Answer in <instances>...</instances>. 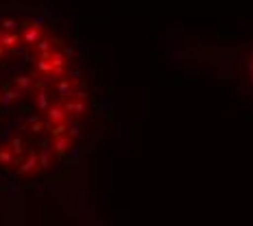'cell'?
Wrapping results in <instances>:
<instances>
[{
	"label": "cell",
	"mask_w": 253,
	"mask_h": 226,
	"mask_svg": "<svg viewBox=\"0 0 253 226\" xmlns=\"http://www.w3.org/2000/svg\"><path fill=\"white\" fill-rule=\"evenodd\" d=\"M87 111L85 74L59 29L31 15L0 18V172L20 181L55 172Z\"/></svg>",
	"instance_id": "1"
},
{
	"label": "cell",
	"mask_w": 253,
	"mask_h": 226,
	"mask_svg": "<svg viewBox=\"0 0 253 226\" xmlns=\"http://www.w3.org/2000/svg\"><path fill=\"white\" fill-rule=\"evenodd\" d=\"M249 76H251V85H253V52H251V59H249Z\"/></svg>",
	"instance_id": "2"
}]
</instances>
